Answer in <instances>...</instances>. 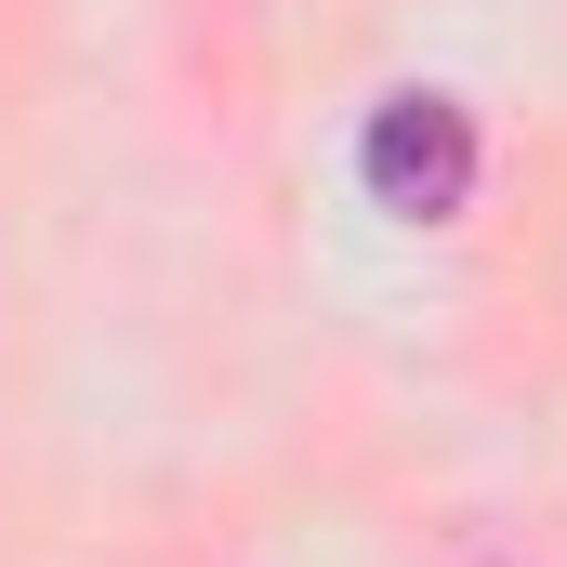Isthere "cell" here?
I'll return each mask as SVG.
<instances>
[{
    "mask_svg": "<svg viewBox=\"0 0 567 567\" xmlns=\"http://www.w3.org/2000/svg\"><path fill=\"white\" fill-rule=\"evenodd\" d=\"M357 185L396 225H449L475 198V120H462V93H383L370 133H357Z\"/></svg>",
    "mask_w": 567,
    "mask_h": 567,
    "instance_id": "obj_1",
    "label": "cell"
}]
</instances>
